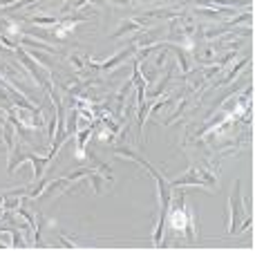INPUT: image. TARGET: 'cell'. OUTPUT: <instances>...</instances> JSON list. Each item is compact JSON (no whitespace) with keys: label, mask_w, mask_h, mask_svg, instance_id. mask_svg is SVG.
<instances>
[{"label":"cell","mask_w":255,"mask_h":253,"mask_svg":"<svg viewBox=\"0 0 255 253\" xmlns=\"http://www.w3.org/2000/svg\"><path fill=\"white\" fill-rule=\"evenodd\" d=\"M134 52V47H128V49H124V52H119L115 58H110V61H106V63H97V61H90L88 56H85V65L88 67H92V70H97V72H110V70H115L119 63H124L130 54Z\"/></svg>","instance_id":"5b68a950"},{"label":"cell","mask_w":255,"mask_h":253,"mask_svg":"<svg viewBox=\"0 0 255 253\" xmlns=\"http://www.w3.org/2000/svg\"><path fill=\"white\" fill-rule=\"evenodd\" d=\"M136 29H141V22H139V20H130V22H124V25H121L119 29H117L115 34L110 36V38H119V36H124V34H130V31H136Z\"/></svg>","instance_id":"52a82bcc"},{"label":"cell","mask_w":255,"mask_h":253,"mask_svg":"<svg viewBox=\"0 0 255 253\" xmlns=\"http://www.w3.org/2000/svg\"><path fill=\"white\" fill-rule=\"evenodd\" d=\"M119 155H126V157H132V159L141 161V166H145L148 168V173L152 175L154 179H157V186H159V200H161V211H159V222H157V229H154V247H161V238H163V224H166L168 220V213H170V200H172V186L163 179L161 173H157V170L152 168V166L148 164L145 159H141L139 155H134V152L130 150H119Z\"/></svg>","instance_id":"6da1fadb"},{"label":"cell","mask_w":255,"mask_h":253,"mask_svg":"<svg viewBox=\"0 0 255 253\" xmlns=\"http://www.w3.org/2000/svg\"><path fill=\"white\" fill-rule=\"evenodd\" d=\"M231 209V222H229V233H238V227L244 218H247V209H244V200H242V184L235 182L233 195H231L229 202Z\"/></svg>","instance_id":"3957f363"},{"label":"cell","mask_w":255,"mask_h":253,"mask_svg":"<svg viewBox=\"0 0 255 253\" xmlns=\"http://www.w3.org/2000/svg\"><path fill=\"white\" fill-rule=\"evenodd\" d=\"M31 22H34V25L54 27V25H56V18H54V16H34V18H31Z\"/></svg>","instance_id":"ba28073f"},{"label":"cell","mask_w":255,"mask_h":253,"mask_svg":"<svg viewBox=\"0 0 255 253\" xmlns=\"http://www.w3.org/2000/svg\"><path fill=\"white\" fill-rule=\"evenodd\" d=\"M177 52V58H179V63H181V70L184 72H188V61H186V54H184V49H175Z\"/></svg>","instance_id":"30bf717a"},{"label":"cell","mask_w":255,"mask_h":253,"mask_svg":"<svg viewBox=\"0 0 255 253\" xmlns=\"http://www.w3.org/2000/svg\"><path fill=\"white\" fill-rule=\"evenodd\" d=\"M112 2H117V4H130V0H112Z\"/></svg>","instance_id":"8fae6325"},{"label":"cell","mask_w":255,"mask_h":253,"mask_svg":"<svg viewBox=\"0 0 255 253\" xmlns=\"http://www.w3.org/2000/svg\"><path fill=\"white\" fill-rule=\"evenodd\" d=\"M90 132H92V128H83L79 132V155L83 157V150H85V139L90 137Z\"/></svg>","instance_id":"9c48e42d"},{"label":"cell","mask_w":255,"mask_h":253,"mask_svg":"<svg viewBox=\"0 0 255 253\" xmlns=\"http://www.w3.org/2000/svg\"><path fill=\"white\" fill-rule=\"evenodd\" d=\"M13 132H16V128H13L11 121H4L2 124V137H4V143H7V155H9V161L13 159Z\"/></svg>","instance_id":"8992f818"},{"label":"cell","mask_w":255,"mask_h":253,"mask_svg":"<svg viewBox=\"0 0 255 253\" xmlns=\"http://www.w3.org/2000/svg\"><path fill=\"white\" fill-rule=\"evenodd\" d=\"M16 52H18V56H20V61L25 63V67H27V70H29V74L34 76V81H36V83H38L43 90H47V92H49V90H52L54 85H52V81H49V76H47V67H40V65H36V63L29 58V54H27L25 49L20 47V45H18V47H16Z\"/></svg>","instance_id":"277c9868"},{"label":"cell","mask_w":255,"mask_h":253,"mask_svg":"<svg viewBox=\"0 0 255 253\" xmlns=\"http://www.w3.org/2000/svg\"><path fill=\"white\" fill-rule=\"evenodd\" d=\"M172 188L177 186H186V184H197V186H206V188H215L217 186V179L213 173H208L206 168H190L186 175L177 177L175 182H168Z\"/></svg>","instance_id":"7a4b0ae2"}]
</instances>
